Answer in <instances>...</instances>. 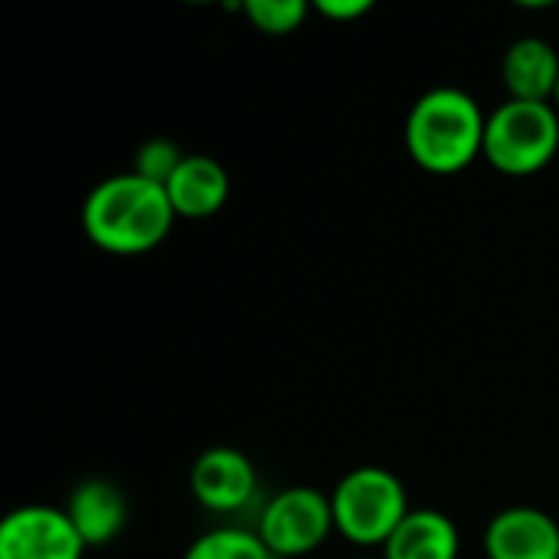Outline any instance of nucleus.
I'll return each mask as SVG.
<instances>
[{
    "label": "nucleus",
    "mask_w": 559,
    "mask_h": 559,
    "mask_svg": "<svg viewBox=\"0 0 559 559\" xmlns=\"http://www.w3.org/2000/svg\"><path fill=\"white\" fill-rule=\"evenodd\" d=\"M66 508L23 504L0 521V559H85Z\"/></svg>",
    "instance_id": "6"
},
{
    "label": "nucleus",
    "mask_w": 559,
    "mask_h": 559,
    "mask_svg": "<svg viewBox=\"0 0 559 559\" xmlns=\"http://www.w3.org/2000/svg\"><path fill=\"white\" fill-rule=\"evenodd\" d=\"M183 151L170 141V138H147L138 151H134V174L151 180V183H160L167 187V180L177 174V167L183 164Z\"/></svg>",
    "instance_id": "15"
},
{
    "label": "nucleus",
    "mask_w": 559,
    "mask_h": 559,
    "mask_svg": "<svg viewBox=\"0 0 559 559\" xmlns=\"http://www.w3.org/2000/svg\"><path fill=\"white\" fill-rule=\"evenodd\" d=\"M164 190L177 219H210L229 200V174L210 154H187Z\"/></svg>",
    "instance_id": "10"
},
{
    "label": "nucleus",
    "mask_w": 559,
    "mask_h": 559,
    "mask_svg": "<svg viewBox=\"0 0 559 559\" xmlns=\"http://www.w3.org/2000/svg\"><path fill=\"white\" fill-rule=\"evenodd\" d=\"M554 105H557V111H559V85H557V95H554Z\"/></svg>",
    "instance_id": "17"
},
{
    "label": "nucleus",
    "mask_w": 559,
    "mask_h": 559,
    "mask_svg": "<svg viewBox=\"0 0 559 559\" xmlns=\"http://www.w3.org/2000/svg\"><path fill=\"white\" fill-rule=\"evenodd\" d=\"M559 151V111L554 102L504 98L485 128V160L508 177L544 170Z\"/></svg>",
    "instance_id": "4"
},
{
    "label": "nucleus",
    "mask_w": 559,
    "mask_h": 559,
    "mask_svg": "<svg viewBox=\"0 0 559 559\" xmlns=\"http://www.w3.org/2000/svg\"><path fill=\"white\" fill-rule=\"evenodd\" d=\"M360 559H383V554H380V557H360Z\"/></svg>",
    "instance_id": "18"
},
{
    "label": "nucleus",
    "mask_w": 559,
    "mask_h": 559,
    "mask_svg": "<svg viewBox=\"0 0 559 559\" xmlns=\"http://www.w3.org/2000/svg\"><path fill=\"white\" fill-rule=\"evenodd\" d=\"M370 0H318L314 3V13L328 16V20H337V23H350L364 13H370Z\"/></svg>",
    "instance_id": "16"
},
{
    "label": "nucleus",
    "mask_w": 559,
    "mask_h": 559,
    "mask_svg": "<svg viewBox=\"0 0 559 559\" xmlns=\"http://www.w3.org/2000/svg\"><path fill=\"white\" fill-rule=\"evenodd\" d=\"M79 216L88 242L111 255H144L157 249L177 219L167 190L134 170L98 180Z\"/></svg>",
    "instance_id": "1"
},
{
    "label": "nucleus",
    "mask_w": 559,
    "mask_h": 559,
    "mask_svg": "<svg viewBox=\"0 0 559 559\" xmlns=\"http://www.w3.org/2000/svg\"><path fill=\"white\" fill-rule=\"evenodd\" d=\"M462 537L449 514L436 508L409 511L396 534L386 540L383 559H459Z\"/></svg>",
    "instance_id": "12"
},
{
    "label": "nucleus",
    "mask_w": 559,
    "mask_h": 559,
    "mask_svg": "<svg viewBox=\"0 0 559 559\" xmlns=\"http://www.w3.org/2000/svg\"><path fill=\"white\" fill-rule=\"evenodd\" d=\"M334 531L354 547H386L396 527L406 521V485L380 465L350 468L331 491Z\"/></svg>",
    "instance_id": "3"
},
{
    "label": "nucleus",
    "mask_w": 559,
    "mask_h": 559,
    "mask_svg": "<svg viewBox=\"0 0 559 559\" xmlns=\"http://www.w3.org/2000/svg\"><path fill=\"white\" fill-rule=\"evenodd\" d=\"M334 531L331 495L295 485L262 504L255 534L275 559H308Z\"/></svg>",
    "instance_id": "5"
},
{
    "label": "nucleus",
    "mask_w": 559,
    "mask_h": 559,
    "mask_svg": "<svg viewBox=\"0 0 559 559\" xmlns=\"http://www.w3.org/2000/svg\"><path fill=\"white\" fill-rule=\"evenodd\" d=\"M66 514L85 547H108L121 531L128 527V498L115 481L105 478H85L69 491Z\"/></svg>",
    "instance_id": "9"
},
{
    "label": "nucleus",
    "mask_w": 559,
    "mask_h": 559,
    "mask_svg": "<svg viewBox=\"0 0 559 559\" xmlns=\"http://www.w3.org/2000/svg\"><path fill=\"white\" fill-rule=\"evenodd\" d=\"M485 128L488 115L472 92L459 85H436L413 102L403 141L413 164L449 177L485 157Z\"/></svg>",
    "instance_id": "2"
},
{
    "label": "nucleus",
    "mask_w": 559,
    "mask_h": 559,
    "mask_svg": "<svg viewBox=\"0 0 559 559\" xmlns=\"http://www.w3.org/2000/svg\"><path fill=\"white\" fill-rule=\"evenodd\" d=\"M485 559H559V524L554 514L514 504L498 511L481 537Z\"/></svg>",
    "instance_id": "8"
},
{
    "label": "nucleus",
    "mask_w": 559,
    "mask_h": 559,
    "mask_svg": "<svg viewBox=\"0 0 559 559\" xmlns=\"http://www.w3.org/2000/svg\"><path fill=\"white\" fill-rule=\"evenodd\" d=\"M183 559H275L262 537L249 527H213L200 534Z\"/></svg>",
    "instance_id": "13"
},
{
    "label": "nucleus",
    "mask_w": 559,
    "mask_h": 559,
    "mask_svg": "<svg viewBox=\"0 0 559 559\" xmlns=\"http://www.w3.org/2000/svg\"><path fill=\"white\" fill-rule=\"evenodd\" d=\"M501 82L508 98L554 102L559 85V52L544 36H521L501 59Z\"/></svg>",
    "instance_id": "11"
},
{
    "label": "nucleus",
    "mask_w": 559,
    "mask_h": 559,
    "mask_svg": "<svg viewBox=\"0 0 559 559\" xmlns=\"http://www.w3.org/2000/svg\"><path fill=\"white\" fill-rule=\"evenodd\" d=\"M242 13H246V20L259 33L288 36V33H295L308 20L311 7L305 0H246Z\"/></svg>",
    "instance_id": "14"
},
{
    "label": "nucleus",
    "mask_w": 559,
    "mask_h": 559,
    "mask_svg": "<svg viewBox=\"0 0 559 559\" xmlns=\"http://www.w3.org/2000/svg\"><path fill=\"white\" fill-rule=\"evenodd\" d=\"M259 475L249 455L233 445H213L190 468V495L210 514H239L255 501Z\"/></svg>",
    "instance_id": "7"
}]
</instances>
